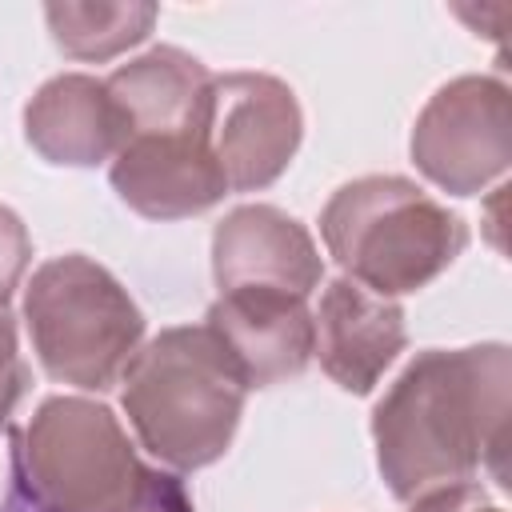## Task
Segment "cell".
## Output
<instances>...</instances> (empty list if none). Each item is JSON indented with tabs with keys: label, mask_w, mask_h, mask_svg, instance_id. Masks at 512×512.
I'll return each mask as SVG.
<instances>
[{
	"label": "cell",
	"mask_w": 512,
	"mask_h": 512,
	"mask_svg": "<svg viewBox=\"0 0 512 512\" xmlns=\"http://www.w3.org/2000/svg\"><path fill=\"white\" fill-rule=\"evenodd\" d=\"M512 360L504 344L428 348L372 412L376 464L392 496L416 500L464 484L476 468L504 476Z\"/></svg>",
	"instance_id": "cell-1"
},
{
	"label": "cell",
	"mask_w": 512,
	"mask_h": 512,
	"mask_svg": "<svg viewBox=\"0 0 512 512\" xmlns=\"http://www.w3.org/2000/svg\"><path fill=\"white\" fill-rule=\"evenodd\" d=\"M20 484L40 512H192L184 492L144 468L120 420L84 396H52L16 440Z\"/></svg>",
	"instance_id": "cell-2"
},
{
	"label": "cell",
	"mask_w": 512,
	"mask_h": 512,
	"mask_svg": "<svg viewBox=\"0 0 512 512\" xmlns=\"http://www.w3.org/2000/svg\"><path fill=\"white\" fill-rule=\"evenodd\" d=\"M244 392L236 364L208 324L164 328L124 368V412L140 444L180 472L228 452Z\"/></svg>",
	"instance_id": "cell-3"
},
{
	"label": "cell",
	"mask_w": 512,
	"mask_h": 512,
	"mask_svg": "<svg viewBox=\"0 0 512 512\" xmlns=\"http://www.w3.org/2000/svg\"><path fill=\"white\" fill-rule=\"evenodd\" d=\"M320 236L348 280L380 296L424 288L468 244L464 220L404 176H360L336 188Z\"/></svg>",
	"instance_id": "cell-4"
},
{
	"label": "cell",
	"mask_w": 512,
	"mask_h": 512,
	"mask_svg": "<svg viewBox=\"0 0 512 512\" xmlns=\"http://www.w3.org/2000/svg\"><path fill=\"white\" fill-rule=\"evenodd\" d=\"M24 320L44 372L96 392L124 376L144 336V316L124 284L80 252L32 272Z\"/></svg>",
	"instance_id": "cell-5"
},
{
	"label": "cell",
	"mask_w": 512,
	"mask_h": 512,
	"mask_svg": "<svg viewBox=\"0 0 512 512\" xmlns=\"http://www.w3.org/2000/svg\"><path fill=\"white\" fill-rule=\"evenodd\" d=\"M416 168L452 196H472L512 160V92L492 76L444 84L412 128Z\"/></svg>",
	"instance_id": "cell-6"
},
{
	"label": "cell",
	"mask_w": 512,
	"mask_h": 512,
	"mask_svg": "<svg viewBox=\"0 0 512 512\" xmlns=\"http://www.w3.org/2000/svg\"><path fill=\"white\" fill-rule=\"evenodd\" d=\"M300 104L292 88L264 72L212 76L204 100V144L228 192L272 184L300 148Z\"/></svg>",
	"instance_id": "cell-7"
},
{
	"label": "cell",
	"mask_w": 512,
	"mask_h": 512,
	"mask_svg": "<svg viewBox=\"0 0 512 512\" xmlns=\"http://www.w3.org/2000/svg\"><path fill=\"white\" fill-rule=\"evenodd\" d=\"M208 328L236 364L244 388H272L312 360L316 324L304 296L280 288H228L208 308Z\"/></svg>",
	"instance_id": "cell-8"
},
{
	"label": "cell",
	"mask_w": 512,
	"mask_h": 512,
	"mask_svg": "<svg viewBox=\"0 0 512 512\" xmlns=\"http://www.w3.org/2000/svg\"><path fill=\"white\" fill-rule=\"evenodd\" d=\"M212 272L220 292L280 288L308 300L312 288H320L324 264L300 220L272 204H244L216 224Z\"/></svg>",
	"instance_id": "cell-9"
},
{
	"label": "cell",
	"mask_w": 512,
	"mask_h": 512,
	"mask_svg": "<svg viewBox=\"0 0 512 512\" xmlns=\"http://www.w3.org/2000/svg\"><path fill=\"white\" fill-rule=\"evenodd\" d=\"M112 188L148 220H184L208 212L228 192L204 144V124L176 136H132L112 160Z\"/></svg>",
	"instance_id": "cell-10"
},
{
	"label": "cell",
	"mask_w": 512,
	"mask_h": 512,
	"mask_svg": "<svg viewBox=\"0 0 512 512\" xmlns=\"http://www.w3.org/2000/svg\"><path fill=\"white\" fill-rule=\"evenodd\" d=\"M320 368L344 392H372L384 368L404 352V308L392 296H380L348 276L332 280L320 296V312L312 316Z\"/></svg>",
	"instance_id": "cell-11"
},
{
	"label": "cell",
	"mask_w": 512,
	"mask_h": 512,
	"mask_svg": "<svg viewBox=\"0 0 512 512\" xmlns=\"http://www.w3.org/2000/svg\"><path fill=\"white\" fill-rule=\"evenodd\" d=\"M24 136L48 164L92 168L128 144V120L108 84L84 72L52 76L24 108Z\"/></svg>",
	"instance_id": "cell-12"
},
{
	"label": "cell",
	"mask_w": 512,
	"mask_h": 512,
	"mask_svg": "<svg viewBox=\"0 0 512 512\" xmlns=\"http://www.w3.org/2000/svg\"><path fill=\"white\" fill-rule=\"evenodd\" d=\"M112 100L120 104L132 136H176L196 132L204 124L208 100V68L180 48H152L128 64H120L108 80Z\"/></svg>",
	"instance_id": "cell-13"
},
{
	"label": "cell",
	"mask_w": 512,
	"mask_h": 512,
	"mask_svg": "<svg viewBox=\"0 0 512 512\" xmlns=\"http://www.w3.org/2000/svg\"><path fill=\"white\" fill-rule=\"evenodd\" d=\"M52 40L76 60H112L156 24V4H48Z\"/></svg>",
	"instance_id": "cell-14"
},
{
	"label": "cell",
	"mask_w": 512,
	"mask_h": 512,
	"mask_svg": "<svg viewBox=\"0 0 512 512\" xmlns=\"http://www.w3.org/2000/svg\"><path fill=\"white\" fill-rule=\"evenodd\" d=\"M28 256H32V244H28V232H24L20 216L0 204V312L12 300V292L20 288Z\"/></svg>",
	"instance_id": "cell-15"
},
{
	"label": "cell",
	"mask_w": 512,
	"mask_h": 512,
	"mask_svg": "<svg viewBox=\"0 0 512 512\" xmlns=\"http://www.w3.org/2000/svg\"><path fill=\"white\" fill-rule=\"evenodd\" d=\"M20 392H24V360L16 348V324L8 312H0V424L12 416Z\"/></svg>",
	"instance_id": "cell-16"
},
{
	"label": "cell",
	"mask_w": 512,
	"mask_h": 512,
	"mask_svg": "<svg viewBox=\"0 0 512 512\" xmlns=\"http://www.w3.org/2000/svg\"><path fill=\"white\" fill-rule=\"evenodd\" d=\"M408 512H504V508H496L480 484L464 480V484H444V488L416 496V504Z\"/></svg>",
	"instance_id": "cell-17"
}]
</instances>
